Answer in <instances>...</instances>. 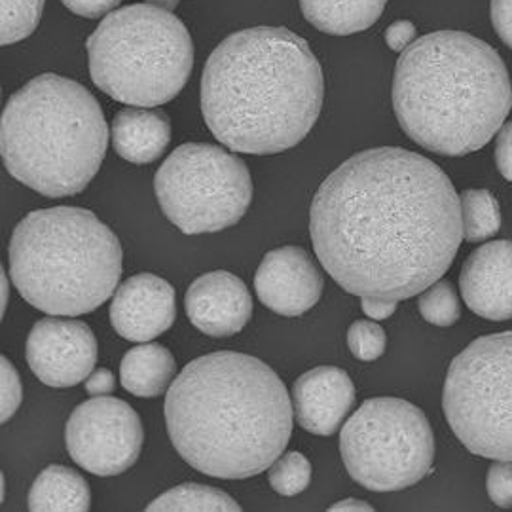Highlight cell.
Instances as JSON below:
<instances>
[{
    "instance_id": "1",
    "label": "cell",
    "mask_w": 512,
    "mask_h": 512,
    "mask_svg": "<svg viewBox=\"0 0 512 512\" xmlns=\"http://www.w3.org/2000/svg\"><path fill=\"white\" fill-rule=\"evenodd\" d=\"M310 234L315 255L346 293L401 302L454 264L463 241L461 200L429 158L370 148L319 186Z\"/></svg>"
},
{
    "instance_id": "2",
    "label": "cell",
    "mask_w": 512,
    "mask_h": 512,
    "mask_svg": "<svg viewBox=\"0 0 512 512\" xmlns=\"http://www.w3.org/2000/svg\"><path fill=\"white\" fill-rule=\"evenodd\" d=\"M164 412L179 456L222 480L264 473L293 435L287 387L272 366L238 351L209 353L184 366L165 395Z\"/></svg>"
},
{
    "instance_id": "3",
    "label": "cell",
    "mask_w": 512,
    "mask_h": 512,
    "mask_svg": "<svg viewBox=\"0 0 512 512\" xmlns=\"http://www.w3.org/2000/svg\"><path fill=\"white\" fill-rule=\"evenodd\" d=\"M325 78L310 44L285 27H253L224 38L202 76L209 131L238 154H279L310 133Z\"/></svg>"
},
{
    "instance_id": "4",
    "label": "cell",
    "mask_w": 512,
    "mask_h": 512,
    "mask_svg": "<svg viewBox=\"0 0 512 512\" xmlns=\"http://www.w3.org/2000/svg\"><path fill=\"white\" fill-rule=\"evenodd\" d=\"M393 109L420 147L467 156L503 128L512 110L511 76L488 42L461 31L431 33L399 57Z\"/></svg>"
},
{
    "instance_id": "5",
    "label": "cell",
    "mask_w": 512,
    "mask_h": 512,
    "mask_svg": "<svg viewBox=\"0 0 512 512\" xmlns=\"http://www.w3.org/2000/svg\"><path fill=\"white\" fill-rule=\"evenodd\" d=\"M109 126L82 84L40 74L2 110L0 152L8 173L46 198L80 194L101 169Z\"/></svg>"
},
{
    "instance_id": "6",
    "label": "cell",
    "mask_w": 512,
    "mask_h": 512,
    "mask_svg": "<svg viewBox=\"0 0 512 512\" xmlns=\"http://www.w3.org/2000/svg\"><path fill=\"white\" fill-rule=\"evenodd\" d=\"M19 294L48 315L78 317L105 304L122 277V245L90 209H38L19 222L8 247Z\"/></svg>"
},
{
    "instance_id": "7",
    "label": "cell",
    "mask_w": 512,
    "mask_h": 512,
    "mask_svg": "<svg viewBox=\"0 0 512 512\" xmlns=\"http://www.w3.org/2000/svg\"><path fill=\"white\" fill-rule=\"evenodd\" d=\"M93 84L129 107H160L183 92L194 42L181 19L154 4L107 14L86 42Z\"/></svg>"
},
{
    "instance_id": "8",
    "label": "cell",
    "mask_w": 512,
    "mask_h": 512,
    "mask_svg": "<svg viewBox=\"0 0 512 512\" xmlns=\"http://www.w3.org/2000/svg\"><path fill=\"white\" fill-rule=\"evenodd\" d=\"M349 476L370 492H399L429 475L435 461L431 423L416 404L368 399L340 431Z\"/></svg>"
},
{
    "instance_id": "9",
    "label": "cell",
    "mask_w": 512,
    "mask_h": 512,
    "mask_svg": "<svg viewBox=\"0 0 512 512\" xmlns=\"http://www.w3.org/2000/svg\"><path fill=\"white\" fill-rule=\"evenodd\" d=\"M442 408L475 456L512 459V330L476 338L452 361Z\"/></svg>"
},
{
    "instance_id": "10",
    "label": "cell",
    "mask_w": 512,
    "mask_h": 512,
    "mask_svg": "<svg viewBox=\"0 0 512 512\" xmlns=\"http://www.w3.org/2000/svg\"><path fill=\"white\" fill-rule=\"evenodd\" d=\"M154 190L165 217L186 236L222 232L238 224L253 203L247 164L207 143L175 148L156 171Z\"/></svg>"
},
{
    "instance_id": "11",
    "label": "cell",
    "mask_w": 512,
    "mask_h": 512,
    "mask_svg": "<svg viewBox=\"0 0 512 512\" xmlns=\"http://www.w3.org/2000/svg\"><path fill=\"white\" fill-rule=\"evenodd\" d=\"M67 452L95 476H116L141 456L145 429L131 404L116 397H93L74 408L65 427Z\"/></svg>"
},
{
    "instance_id": "12",
    "label": "cell",
    "mask_w": 512,
    "mask_h": 512,
    "mask_svg": "<svg viewBox=\"0 0 512 512\" xmlns=\"http://www.w3.org/2000/svg\"><path fill=\"white\" fill-rule=\"evenodd\" d=\"M25 355L42 384L74 387L95 370L99 346L86 323L52 315L35 323L27 338Z\"/></svg>"
},
{
    "instance_id": "13",
    "label": "cell",
    "mask_w": 512,
    "mask_h": 512,
    "mask_svg": "<svg viewBox=\"0 0 512 512\" xmlns=\"http://www.w3.org/2000/svg\"><path fill=\"white\" fill-rule=\"evenodd\" d=\"M325 279L310 253L287 245L262 258L255 275L258 300L279 315L298 317L321 298Z\"/></svg>"
},
{
    "instance_id": "14",
    "label": "cell",
    "mask_w": 512,
    "mask_h": 512,
    "mask_svg": "<svg viewBox=\"0 0 512 512\" xmlns=\"http://www.w3.org/2000/svg\"><path fill=\"white\" fill-rule=\"evenodd\" d=\"M177 319V294L171 283L154 274L131 275L110 304V323L129 342H152Z\"/></svg>"
},
{
    "instance_id": "15",
    "label": "cell",
    "mask_w": 512,
    "mask_h": 512,
    "mask_svg": "<svg viewBox=\"0 0 512 512\" xmlns=\"http://www.w3.org/2000/svg\"><path fill=\"white\" fill-rule=\"evenodd\" d=\"M190 323L213 338H230L253 317V296L238 275L209 272L192 281L184 296Z\"/></svg>"
},
{
    "instance_id": "16",
    "label": "cell",
    "mask_w": 512,
    "mask_h": 512,
    "mask_svg": "<svg viewBox=\"0 0 512 512\" xmlns=\"http://www.w3.org/2000/svg\"><path fill=\"white\" fill-rule=\"evenodd\" d=\"M459 289L467 308L488 321L512 319V241L480 245L465 260Z\"/></svg>"
},
{
    "instance_id": "17",
    "label": "cell",
    "mask_w": 512,
    "mask_h": 512,
    "mask_svg": "<svg viewBox=\"0 0 512 512\" xmlns=\"http://www.w3.org/2000/svg\"><path fill=\"white\" fill-rule=\"evenodd\" d=\"M357 399L348 372L338 366H317L293 385L294 416L311 435H334Z\"/></svg>"
},
{
    "instance_id": "18",
    "label": "cell",
    "mask_w": 512,
    "mask_h": 512,
    "mask_svg": "<svg viewBox=\"0 0 512 512\" xmlns=\"http://www.w3.org/2000/svg\"><path fill=\"white\" fill-rule=\"evenodd\" d=\"M171 141V120L164 110L122 109L112 120V147L131 164L156 162Z\"/></svg>"
},
{
    "instance_id": "19",
    "label": "cell",
    "mask_w": 512,
    "mask_h": 512,
    "mask_svg": "<svg viewBox=\"0 0 512 512\" xmlns=\"http://www.w3.org/2000/svg\"><path fill=\"white\" fill-rule=\"evenodd\" d=\"M177 374V361L169 349L145 342L129 349L120 365V384L141 399H156L169 391Z\"/></svg>"
},
{
    "instance_id": "20",
    "label": "cell",
    "mask_w": 512,
    "mask_h": 512,
    "mask_svg": "<svg viewBox=\"0 0 512 512\" xmlns=\"http://www.w3.org/2000/svg\"><path fill=\"white\" fill-rule=\"evenodd\" d=\"M389 0H300L304 18L332 37L366 31L384 14Z\"/></svg>"
},
{
    "instance_id": "21",
    "label": "cell",
    "mask_w": 512,
    "mask_h": 512,
    "mask_svg": "<svg viewBox=\"0 0 512 512\" xmlns=\"http://www.w3.org/2000/svg\"><path fill=\"white\" fill-rule=\"evenodd\" d=\"M27 507L33 512H86L92 507L90 484L63 465H50L37 476Z\"/></svg>"
},
{
    "instance_id": "22",
    "label": "cell",
    "mask_w": 512,
    "mask_h": 512,
    "mask_svg": "<svg viewBox=\"0 0 512 512\" xmlns=\"http://www.w3.org/2000/svg\"><path fill=\"white\" fill-rule=\"evenodd\" d=\"M148 512H239L241 507L234 497L219 488L188 482L156 497L147 507Z\"/></svg>"
},
{
    "instance_id": "23",
    "label": "cell",
    "mask_w": 512,
    "mask_h": 512,
    "mask_svg": "<svg viewBox=\"0 0 512 512\" xmlns=\"http://www.w3.org/2000/svg\"><path fill=\"white\" fill-rule=\"evenodd\" d=\"M463 238L469 243H480L494 238L501 228L499 203L490 190L469 188L459 194Z\"/></svg>"
},
{
    "instance_id": "24",
    "label": "cell",
    "mask_w": 512,
    "mask_h": 512,
    "mask_svg": "<svg viewBox=\"0 0 512 512\" xmlns=\"http://www.w3.org/2000/svg\"><path fill=\"white\" fill-rule=\"evenodd\" d=\"M44 0H0V42L16 44L31 37L42 18Z\"/></svg>"
},
{
    "instance_id": "25",
    "label": "cell",
    "mask_w": 512,
    "mask_h": 512,
    "mask_svg": "<svg viewBox=\"0 0 512 512\" xmlns=\"http://www.w3.org/2000/svg\"><path fill=\"white\" fill-rule=\"evenodd\" d=\"M418 310L421 317L435 327H452L461 317L458 294L452 283L444 279H439L421 293Z\"/></svg>"
},
{
    "instance_id": "26",
    "label": "cell",
    "mask_w": 512,
    "mask_h": 512,
    "mask_svg": "<svg viewBox=\"0 0 512 512\" xmlns=\"http://www.w3.org/2000/svg\"><path fill=\"white\" fill-rule=\"evenodd\" d=\"M311 475H313V467L310 459L300 452H289L275 461L270 469L268 480L277 494L293 497L308 490Z\"/></svg>"
},
{
    "instance_id": "27",
    "label": "cell",
    "mask_w": 512,
    "mask_h": 512,
    "mask_svg": "<svg viewBox=\"0 0 512 512\" xmlns=\"http://www.w3.org/2000/svg\"><path fill=\"white\" fill-rule=\"evenodd\" d=\"M349 351L359 361H376L380 359L387 348L385 330L372 321H355L348 330Z\"/></svg>"
},
{
    "instance_id": "28",
    "label": "cell",
    "mask_w": 512,
    "mask_h": 512,
    "mask_svg": "<svg viewBox=\"0 0 512 512\" xmlns=\"http://www.w3.org/2000/svg\"><path fill=\"white\" fill-rule=\"evenodd\" d=\"M490 499L501 509H512V459H494L486 476Z\"/></svg>"
},
{
    "instance_id": "29",
    "label": "cell",
    "mask_w": 512,
    "mask_h": 512,
    "mask_svg": "<svg viewBox=\"0 0 512 512\" xmlns=\"http://www.w3.org/2000/svg\"><path fill=\"white\" fill-rule=\"evenodd\" d=\"M0 372H2V423L10 420L19 404L23 401V385H21V378H19L16 366L8 361V357L0 359Z\"/></svg>"
},
{
    "instance_id": "30",
    "label": "cell",
    "mask_w": 512,
    "mask_h": 512,
    "mask_svg": "<svg viewBox=\"0 0 512 512\" xmlns=\"http://www.w3.org/2000/svg\"><path fill=\"white\" fill-rule=\"evenodd\" d=\"M416 25L408 19H399L395 23H391L385 31V44L393 50V52H399L403 54L404 50L416 40Z\"/></svg>"
},
{
    "instance_id": "31",
    "label": "cell",
    "mask_w": 512,
    "mask_h": 512,
    "mask_svg": "<svg viewBox=\"0 0 512 512\" xmlns=\"http://www.w3.org/2000/svg\"><path fill=\"white\" fill-rule=\"evenodd\" d=\"M65 8L80 18H103L122 2V0H61Z\"/></svg>"
},
{
    "instance_id": "32",
    "label": "cell",
    "mask_w": 512,
    "mask_h": 512,
    "mask_svg": "<svg viewBox=\"0 0 512 512\" xmlns=\"http://www.w3.org/2000/svg\"><path fill=\"white\" fill-rule=\"evenodd\" d=\"M494 154L499 173L512 183V122L505 124L499 131Z\"/></svg>"
},
{
    "instance_id": "33",
    "label": "cell",
    "mask_w": 512,
    "mask_h": 512,
    "mask_svg": "<svg viewBox=\"0 0 512 512\" xmlns=\"http://www.w3.org/2000/svg\"><path fill=\"white\" fill-rule=\"evenodd\" d=\"M492 25L497 37L512 50V0H492Z\"/></svg>"
},
{
    "instance_id": "34",
    "label": "cell",
    "mask_w": 512,
    "mask_h": 512,
    "mask_svg": "<svg viewBox=\"0 0 512 512\" xmlns=\"http://www.w3.org/2000/svg\"><path fill=\"white\" fill-rule=\"evenodd\" d=\"M86 393L90 397H105L116 389V378L109 368H95L86 378Z\"/></svg>"
},
{
    "instance_id": "35",
    "label": "cell",
    "mask_w": 512,
    "mask_h": 512,
    "mask_svg": "<svg viewBox=\"0 0 512 512\" xmlns=\"http://www.w3.org/2000/svg\"><path fill=\"white\" fill-rule=\"evenodd\" d=\"M361 308L365 311L366 317H370L374 321H384V319H389L397 311V302L395 300H382V298L363 296L361 298Z\"/></svg>"
},
{
    "instance_id": "36",
    "label": "cell",
    "mask_w": 512,
    "mask_h": 512,
    "mask_svg": "<svg viewBox=\"0 0 512 512\" xmlns=\"http://www.w3.org/2000/svg\"><path fill=\"white\" fill-rule=\"evenodd\" d=\"M330 512H372L374 509L363 499H344L336 505H332Z\"/></svg>"
},
{
    "instance_id": "37",
    "label": "cell",
    "mask_w": 512,
    "mask_h": 512,
    "mask_svg": "<svg viewBox=\"0 0 512 512\" xmlns=\"http://www.w3.org/2000/svg\"><path fill=\"white\" fill-rule=\"evenodd\" d=\"M145 2L154 4V6H158V8L169 10V12H173V10L179 6V0H145Z\"/></svg>"
},
{
    "instance_id": "38",
    "label": "cell",
    "mask_w": 512,
    "mask_h": 512,
    "mask_svg": "<svg viewBox=\"0 0 512 512\" xmlns=\"http://www.w3.org/2000/svg\"><path fill=\"white\" fill-rule=\"evenodd\" d=\"M8 275L2 270V315L6 313V306H8Z\"/></svg>"
}]
</instances>
